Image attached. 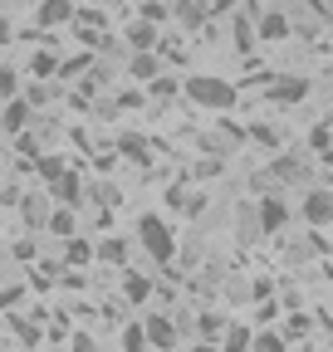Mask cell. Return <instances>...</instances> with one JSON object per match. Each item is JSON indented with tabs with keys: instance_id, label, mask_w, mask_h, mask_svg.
I'll list each match as a JSON object with an SVG mask.
<instances>
[{
	"instance_id": "1",
	"label": "cell",
	"mask_w": 333,
	"mask_h": 352,
	"mask_svg": "<svg viewBox=\"0 0 333 352\" xmlns=\"http://www.w3.org/2000/svg\"><path fill=\"white\" fill-rule=\"evenodd\" d=\"M182 94H186L196 108H216V113L235 108V88H230L226 78H211V74H196V78H186V83H182Z\"/></svg>"
},
{
	"instance_id": "2",
	"label": "cell",
	"mask_w": 333,
	"mask_h": 352,
	"mask_svg": "<svg viewBox=\"0 0 333 352\" xmlns=\"http://www.w3.org/2000/svg\"><path fill=\"white\" fill-rule=\"evenodd\" d=\"M138 235H142V245H147V254H152V259L172 264L177 240H172V230H166V220H162V215H142V220H138Z\"/></svg>"
},
{
	"instance_id": "3",
	"label": "cell",
	"mask_w": 333,
	"mask_h": 352,
	"mask_svg": "<svg viewBox=\"0 0 333 352\" xmlns=\"http://www.w3.org/2000/svg\"><path fill=\"white\" fill-rule=\"evenodd\" d=\"M270 98H275L279 108L304 103V98H309V78H299V74H294V78H275V83H270Z\"/></svg>"
},
{
	"instance_id": "4",
	"label": "cell",
	"mask_w": 333,
	"mask_h": 352,
	"mask_svg": "<svg viewBox=\"0 0 333 352\" xmlns=\"http://www.w3.org/2000/svg\"><path fill=\"white\" fill-rule=\"evenodd\" d=\"M304 220H309V226H333V191L328 186L304 196Z\"/></svg>"
},
{
	"instance_id": "5",
	"label": "cell",
	"mask_w": 333,
	"mask_h": 352,
	"mask_svg": "<svg viewBox=\"0 0 333 352\" xmlns=\"http://www.w3.org/2000/svg\"><path fill=\"white\" fill-rule=\"evenodd\" d=\"M78 10H74V0H39V10H34V20L45 25V30H59V25H69Z\"/></svg>"
},
{
	"instance_id": "6",
	"label": "cell",
	"mask_w": 333,
	"mask_h": 352,
	"mask_svg": "<svg viewBox=\"0 0 333 352\" xmlns=\"http://www.w3.org/2000/svg\"><path fill=\"white\" fill-rule=\"evenodd\" d=\"M284 226H289V206H284L279 196H265V201H260V230H265V235H279Z\"/></svg>"
},
{
	"instance_id": "7",
	"label": "cell",
	"mask_w": 333,
	"mask_h": 352,
	"mask_svg": "<svg viewBox=\"0 0 333 352\" xmlns=\"http://www.w3.org/2000/svg\"><path fill=\"white\" fill-rule=\"evenodd\" d=\"M147 347H166V352L177 347V323L166 318V314H152L147 318Z\"/></svg>"
},
{
	"instance_id": "8",
	"label": "cell",
	"mask_w": 333,
	"mask_h": 352,
	"mask_svg": "<svg viewBox=\"0 0 333 352\" xmlns=\"http://www.w3.org/2000/svg\"><path fill=\"white\" fill-rule=\"evenodd\" d=\"M255 30H260V39L279 44V39H289V15H279V10H265V15L255 20Z\"/></svg>"
},
{
	"instance_id": "9",
	"label": "cell",
	"mask_w": 333,
	"mask_h": 352,
	"mask_svg": "<svg viewBox=\"0 0 333 352\" xmlns=\"http://www.w3.org/2000/svg\"><path fill=\"white\" fill-rule=\"evenodd\" d=\"M152 44H157V25L147 15L128 20V50H152Z\"/></svg>"
},
{
	"instance_id": "10",
	"label": "cell",
	"mask_w": 333,
	"mask_h": 352,
	"mask_svg": "<svg viewBox=\"0 0 333 352\" xmlns=\"http://www.w3.org/2000/svg\"><path fill=\"white\" fill-rule=\"evenodd\" d=\"M20 210H25V226H30V230H39V226H50V215H54L45 196H25V201H20Z\"/></svg>"
},
{
	"instance_id": "11",
	"label": "cell",
	"mask_w": 333,
	"mask_h": 352,
	"mask_svg": "<svg viewBox=\"0 0 333 352\" xmlns=\"http://www.w3.org/2000/svg\"><path fill=\"white\" fill-rule=\"evenodd\" d=\"M30 108H34L30 98H25V103H15V98H10L6 108H0V122H6V132H25V122H30Z\"/></svg>"
},
{
	"instance_id": "12",
	"label": "cell",
	"mask_w": 333,
	"mask_h": 352,
	"mask_svg": "<svg viewBox=\"0 0 333 352\" xmlns=\"http://www.w3.org/2000/svg\"><path fill=\"white\" fill-rule=\"evenodd\" d=\"M172 10H177V20L186 30H201L206 25V6H201V0H172Z\"/></svg>"
},
{
	"instance_id": "13",
	"label": "cell",
	"mask_w": 333,
	"mask_h": 352,
	"mask_svg": "<svg viewBox=\"0 0 333 352\" xmlns=\"http://www.w3.org/2000/svg\"><path fill=\"white\" fill-rule=\"evenodd\" d=\"M50 186H54V196H59L64 206H74V201L83 196V186H78V176H74V171H59V176H54Z\"/></svg>"
},
{
	"instance_id": "14",
	"label": "cell",
	"mask_w": 333,
	"mask_h": 352,
	"mask_svg": "<svg viewBox=\"0 0 333 352\" xmlns=\"http://www.w3.org/2000/svg\"><path fill=\"white\" fill-rule=\"evenodd\" d=\"M122 298H128V303H147L152 298V279L147 274H128V279H122Z\"/></svg>"
},
{
	"instance_id": "15",
	"label": "cell",
	"mask_w": 333,
	"mask_h": 352,
	"mask_svg": "<svg viewBox=\"0 0 333 352\" xmlns=\"http://www.w3.org/2000/svg\"><path fill=\"white\" fill-rule=\"evenodd\" d=\"M128 69H133V78H157V74H162V59H157L152 50H138Z\"/></svg>"
},
{
	"instance_id": "16",
	"label": "cell",
	"mask_w": 333,
	"mask_h": 352,
	"mask_svg": "<svg viewBox=\"0 0 333 352\" xmlns=\"http://www.w3.org/2000/svg\"><path fill=\"white\" fill-rule=\"evenodd\" d=\"M30 74H34V78H59V59H54V50L30 54Z\"/></svg>"
},
{
	"instance_id": "17",
	"label": "cell",
	"mask_w": 333,
	"mask_h": 352,
	"mask_svg": "<svg viewBox=\"0 0 333 352\" xmlns=\"http://www.w3.org/2000/svg\"><path fill=\"white\" fill-rule=\"evenodd\" d=\"M270 176H275V182H299V176H304V162H299V157H279V162L270 166Z\"/></svg>"
},
{
	"instance_id": "18",
	"label": "cell",
	"mask_w": 333,
	"mask_h": 352,
	"mask_svg": "<svg viewBox=\"0 0 333 352\" xmlns=\"http://www.w3.org/2000/svg\"><path fill=\"white\" fill-rule=\"evenodd\" d=\"M230 352H240V347H255V328H245V323H235V328H226V338H221Z\"/></svg>"
},
{
	"instance_id": "19",
	"label": "cell",
	"mask_w": 333,
	"mask_h": 352,
	"mask_svg": "<svg viewBox=\"0 0 333 352\" xmlns=\"http://www.w3.org/2000/svg\"><path fill=\"white\" fill-rule=\"evenodd\" d=\"M245 138H250V142H260V147H279V132H275L270 122H250Z\"/></svg>"
},
{
	"instance_id": "20",
	"label": "cell",
	"mask_w": 333,
	"mask_h": 352,
	"mask_svg": "<svg viewBox=\"0 0 333 352\" xmlns=\"http://www.w3.org/2000/svg\"><path fill=\"white\" fill-rule=\"evenodd\" d=\"M10 333H15L25 347H39V342H45V338H39V328H34V323H25V318H10Z\"/></svg>"
},
{
	"instance_id": "21",
	"label": "cell",
	"mask_w": 333,
	"mask_h": 352,
	"mask_svg": "<svg viewBox=\"0 0 333 352\" xmlns=\"http://www.w3.org/2000/svg\"><path fill=\"white\" fill-rule=\"evenodd\" d=\"M122 347H128V352H142V347H147V323L122 328Z\"/></svg>"
},
{
	"instance_id": "22",
	"label": "cell",
	"mask_w": 333,
	"mask_h": 352,
	"mask_svg": "<svg viewBox=\"0 0 333 352\" xmlns=\"http://www.w3.org/2000/svg\"><path fill=\"white\" fill-rule=\"evenodd\" d=\"M221 333H226V323H221L216 314H201V338H206V347L221 342Z\"/></svg>"
},
{
	"instance_id": "23",
	"label": "cell",
	"mask_w": 333,
	"mask_h": 352,
	"mask_svg": "<svg viewBox=\"0 0 333 352\" xmlns=\"http://www.w3.org/2000/svg\"><path fill=\"white\" fill-rule=\"evenodd\" d=\"M64 259H69V264H89V259H94V245H89V240H69Z\"/></svg>"
},
{
	"instance_id": "24",
	"label": "cell",
	"mask_w": 333,
	"mask_h": 352,
	"mask_svg": "<svg viewBox=\"0 0 333 352\" xmlns=\"http://www.w3.org/2000/svg\"><path fill=\"white\" fill-rule=\"evenodd\" d=\"M50 230H54V235H74V210H69V206L50 215Z\"/></svg>"
},
{
	"instance_id": "25",
	"label": "cell",
	"mask_w": 333,
	"mask_h": 352,
	"mask_svg": "<svg viewBox=\"0 0 333 352\" xmlns=\"http://www.w3.org/2000/svg\"><path fill=\"white\" fill-rule=\"evenodd\" d=\"M83 69H89V54H74V59H64V64H59V78H78Z\"/></svg>"
},
{
	"instance_id": "26",
	"label": "cell",
	"mask_w": 333,
	"mask_h": 352,
	"mask_svg": "<svg viewBox=\"0 0 333 352\" xmlns=\"http://www.w3.org/2000/svg\"><path fill=\"white\" fill-rule=\"evenodd\" d=\"M108 264H122V259H128V245H122V240H103V250H98Z\"/></svg>"
},
{
	"instance_id": "27",
	"label": "cell",
	"mask_w": 333,
	"mask_h": 352,
	"mask_svg": "<svg viewBox=\"0 0 333 352\" xmlns=\"http://www.w3.org/2000/svg\"><path fill=\"white\" fill-rule=\"evenodd\" d=\"M289 338H279V333H255V352H279Z\"/></svg>"
},
{
	"instance_id": "28",
	"label": "cell",
	"mask_w": 333,
	"mask_h": 352,
	"mask_svg": "<svg viewBox=\"0 0 333 352\" xmlns=\"http://www.w3.org/2000/svg\"><path fill=\"white\" fill-rule=\"evenodd\" d=\"M142 15H147L152 25H162L166 15H172V6H166V0H147V6H142Z\"/></svg>"
},
{
	"instance_id": "29",
	"label": "cell",
	"mask_w": 333,
	"mask_h": 352,
	"mask_svg": "<svg viewBox=\"0 0 333 352\" xmlns=\"http://www.w3.org/2000/svg\"><path fill=\"white\" fill-rule=\"evenodd\" d=\"M152 94H157V98H177L182 88H177V78H157V83H152Z\"/></svg>"
},
{
	"instance_id": "30",
	"label": "cell",
	"mask_w": 333,
	"mask_h": 352,
	"mask_svg": "<svg viewBox=\"0 0 333 352\" xmlns=\"http://www.w3.org/2000/svg\"><path fill=\"white\" fill-rule=\"evenodd\" d=\"M0 98H15V69L0 64Z\"/></svg>"
},
{
	"instance_id": "31",
	"label": "cell",
	"mask_w": 333,
	"mask_h": 352,
	"mask_svg": "<svg viewBox=\"0 0 333 352\" xmlns=\"http://www.w3.org/2000/svg\"><path fill=\"white\" fill-rule=\"evenodd\" d=\"M50 94H54L50 83H34V88H30V103H34V108H45V103H50Z\"/></svg>"
},
{
	"instance_id": "32",
	"label": "cell",
	"mask_w": 333,
	"mask_h": 352,
	"mask_svg": "<svg viewBox=\"0 0 333 352\" xmlns=\"http://www.w3.org/2000/svg\"><path fill=\"white\" fill-rule=\"evenodd\" d=\"M328 138H333V127L319 122V127H314V138H309V147H328Z\"/></svg>"
},
{
	"instance_id": "33",
	"label": "cell",
	"mask_w": 333,
	"mask_h": 352,
	"mask_svg": "<svg viewBox=\"0 0 333 352\" xmlns=\"http://www.w3.org/2000/svg\"><path fill=\"white\" fill-rule=\"evenodd\" d=\"M309 333V314H294V318H289V338H304Z\"/></svg>"
},
{
	"instance_id": "34",
	"label": "cell",
	"mask_w": 333,
	"mask_h": 352,
	"mask_svg": "<svg viewBox=\"0 0 333 352\" xmlns=\"http://www.w3.org/2000/svg\"><path fill=\"white\" fill-rule=\"evenodd\" d=\"M122 152H128V157H138V162H147V147H142L138 138H122Z\"/></svg>"
},
{
	"instance_id": "35",
	"label": "cell",
	"mask_w": 333,
	"mask_h": 352,
	"mask_svg": "<svg viewBox=\"0 0 333 352\" xmlns=\"http://www.w3.org/2000/svg\"><path fill=\"white\" fill-rule=\"evenodd\" d=\"M39 171H45V182H54L64 166H59V157H45V162H39Z\"/></svg>"
},
{
	"instance_id": "36",
	"label": "cell",
	"mask_w": 333,
	"mask_h": 352,
	"mask_svg": "<svg viewBox=\"0 0 333 352\" xmlns=\"http://www.w3.org/2000/svg\"><path fill=\"white\" fill-rule=\"evenodd\" d=\"M69 347H78V352H94V347H98V342H94V338H89V333H74V338H69Z\"/></svg>"
},
{
	"instance_id": "37",
	"label": "cell",
	"mask_w": 333,
	"mask_h": 352,
	"mask_svg": "<svg viewBox=\"0 0 333 352\" xmlns=\"http://www.w3.org/2000/svg\"><path fill=\"white\" fill-rule=\"evenodd\" d=\"M15 259H25V264H30V259H34V240H20V245H15Z\"/></svg>"
},
{
	"instance_id": "38",
	"label": "cell",
	"mask_w": 333,
	"mask_h": 352,
	"mask_svg": "<svg viewBox=\"0 0 333 352\" xmlns=\"http://www.w3.org/2000/svg\"><path fill=\"white\" fill-rule=\"evenodd\" d=\"M20 294H25V289H0V308H10V303H20Z\"/></svg>"
},
{
	"instance_id": "39",
	"label": "cell",
	"mask_w": 333,
	"mask_h": 352,
	"mask_svg": "<svg viewBox=\"0 0 333 352\" xmlns=\"http://www.w3.org/2000/svg\"><path fill=\"white\" fill-rule=\"evenodd\" d=\"M10 39H15V25H10V20H0V44H10Z\"/></svg>"
}]
</instances>
